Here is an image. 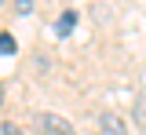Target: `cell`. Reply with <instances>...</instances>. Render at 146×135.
I'll list each match as a JSON object with an SVG mask.
<instances>
[{"label":"cell","mask_w":146,"mask_h":135,"mask_svg":"<svg viewBox=\"0 0 146 135\" xmlns=\"http://www.w3.org/2000/svg\"><path fill=\"white\" fill-rule=\"evenodd\" d=\"M33 124H36L44 135H77V132H73V124L66 120V117H58V113H36Z\"/></svg>","instance_id":"1"},{"label":"cell","mask_w":146,"mask_h":135,"mask_svg":"<svg viewBox=\"0 0 146 135\" xmlns=\"http://www.w3.org/2000/svg\"><path fill=\"white\" fill-rule=\"evenodd\" d=\"M15 51H18L15 37H11V33H0V55H15Z\"/></svg>","instance_id":"4"},{"label":"cell","mask_w":146,"mask_h":135,"mask_svg":"<svg viewBox=\"0 0 146 135\" xmlns=\"http://www.w3.org/2000/svg\"><path fill=\"white\" fill-rule=\"evenodd\" d=\"M73 26H77V11H62L58 22H55V33H58V37H70Z\"/></svg>","instance_id":"3"},{"label":"cell","mask_w":146,"mask_h":135,"mask_svg":"<svg viewBox=\"0 0 146 135\" xmlns=\"http://www.w3.org/2000/svg\"><path fill=\"white\" fill-rule=\"evenodd\" d=\"M99 135H128V124L117 113H102L99 117Z\"/></svg>","instance_id":"2"},{"label":"cell","mask_w":146,"mask_h":135,"mask_svg":"<svg viewBox=\"0 0 146 135\" xmlns=\"http://www.w3.org/2000/svg\"><path fill=\"white\" fill-rule=\"evenodd\" d=\"M135 124H139V128H146V95L135 99Z\"/></svg>","instance_id":"5"},{"label":"cell","mask_w":146,"mask_h":135,"mask_svg":"<svg viewBox=\"0 0 146 135\" xmlns=\"http://www.w3.org/2000/svg\"><path fill=\"white\" fill-rule=\"evenodd\" d=\"M0 4H4V0H0Z\"/></svg>","instance_id":"8"},{"label":"cell","mask_w":146,"mask_h":135,"mask_svg":"<svg viewBox=\"0 0 146 135\" xmlns=\"http://www.w3.org/2000/svg\"><path fill=\"white\" fill-rule=\"evenodd\" d=\"M15 11L18 15H29L33 11V0H15Z\"/></svg>","instance_id":"6"},{"label":"cell","mask_w":146,"mask_h":135,"mask_svg":"<svg viewBox=\"0 0 146 135\" xmlns=\"http://www.w3.org/2000/svg\"><path fill=\"white\" fill-rule=\"evenodd\" d=\"M0 135H22V128H18L15 120H7V124H4V128H0Z\"/></svg>","instance_id":"7"}]
</instances>
